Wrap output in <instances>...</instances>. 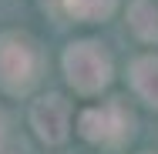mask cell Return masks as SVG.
I'll list each match as a JSON object with an SVG mask.
<instances>
[{"mask_svg": "<svg viewBox=\"0 0 158 154\" xmlns=\"http://www.w3.org/2000/svg\"><path fill=\"white\" fill-rule=\"evenodd\" d=\"M40 74V54L27 37L0 34V87L10 94H24L34 87Z\"/></svg>", "mask_w": 158, "mask_h": 154, "instance_id": "6da1fadb", "label": "cell"}, {"mask_svg": "<svg viewBox=\"0 0 158 154\" xmlns=\"http://www.w3.org/2000/svg\"><path fill=\"white\" fill-rule=\"evenodd\" d=\"M131 87L141 94L148 104L158 107V57L148 54V57H138L131 64Z\"/></svg>", "mask_w": 158, "mask_h": 154, "instance_id": "5b68a950", "label": "cell"}, {"mask_svg": "<svg viewBox=\"0 0 158 154\" xmlns=\"http://www.w3.org/2000/svg\"><path fill=\"white\" fill-rule=\"evenodd\" d=\"M3 141H7V127H3V114H0V151H3Z\"/></svg>", "mask_w": 158, "mask_h": 154, "instance_id": "ba28073f", "label": "cell"}, {"mask_svg": "<svg viewBox=\"0 0 158 154\" xmlns=\"http://www.w3.org/2000/svg\"><path fill=\"white\" fill-rule=\"evenodd\" d=\"M64 10L77 20H104L114 10V0H64Z\"/></svg>", "mask_w": 158, "mask_h": 154, "instance_id": "52a82bcc", "label": "cell"}, {"mask_svg": "<svg viewBox=\"0 0 158 154\" xmlns=\"http://www.w3.org/2000/svg\"><path fill=\"white\" fill-rule=\"evenodd\" d=\"M64 74L81 94H98L111 81V57L94 40H77L64 50Z\"/></svg>", "mask_w": 158, "mask_h": 154, "instance_id": "7a4b0ae2", "label": "cell"}, {"mask_svg": "<svg viewBox=\"0 0 158 154\" xmlns=\"http://www.w3.org/2000/svg\"><path fill=\"white\" fill-rule=\"evenodd\" d=\"M128 124H131V117L125 114L121 104L91 107V111H84V114L77 117L81 134H84L88 141H94V144H114V141H121L128 134Z\"/></svg>", "mask_w": 158, "mask_h": 154, "instance_id": "3957f363", "label": "cell"}, {"mask_svg": "<svg viewBox=\"0 0 158 154\" xmlns=\"http://www.w3.org/2000/svg\"><path fill=\"white\" fill-rule=\"evenodd\" d=\"M128 27L141 40L155 44L158 40V7L152 0H131V7H128Z\"/></svg>", "mask_w": 158, "mask_h": 154, "instance_id": "8992f818", "label": "cell"}, {"mask_svg": "<svg viewBox=\"0 0 158 154\" xmlns=\"http://www.w3.org/2000/svg\"><path fill=\"white\" fill-rule=\"evenodd\" d=\"M31 124L37 131L40 141L47 144H61L71 131V111H67V101L57 97V94H47L40 97L37 104L31 107Z\"/></svg>", "mask_w": 158, "mask_h": 154, "instance_id": "277c9868", "label": "cell"}]
</instances>
